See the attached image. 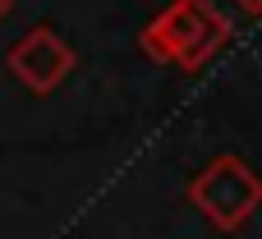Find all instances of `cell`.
Listing matches in <instances>:
<instances>
[{"instance_id": "obj_4", "label": "cell", "mask_w": 262, "mask_h": 239, "mask_svg": "<svg viewBox=\"0 0 262 239\" xmlns=\"http://www.w3.org/2000/svg\"><path fill=\"white\" fill-rule=\"evenodd\" d=\"M235 5H239L249 18H262V0H235Z\"/></svg>"}, {"instance_id": "obj_3", "label": "cell", "mask_w": 262, "mask_h": 239, "mask_svg": "<svg viewBox=\"0 0 262 239\" xmlns=\"http://www.w3.org/2000/svg\"><path fill=\"white\" fill-rule=\"evenodd\" d=\"M5 64H9V74H14L28 92L46 97V92H55V88L74 74L78 55H74V46H69L55 28H28V32L9 46Z\"/></svg>"}, {"instance_id": "obj_1", "label": "cell", "mask_w": 262, "mask_h": 239, "mask_svg": "<svg viewBox=\"0 0 262 239\" xmlns=\"http://www.w3.org/2000/svg\"><path fill=\"white\" fill-rule=\"evenodd\" d=\"M230 37V18L212 0H175L143 28V51L157 64H180L184 74L203 69Z\"/></svg>"}, {"instance_id": "obj_5", "label": "cell", "mask_w": 262, "mask_h": 239, "mask_svg": "<svg viewBox=\"0 0 262 239\" xmlns=\"http://www.w3.org/2000/svg\"><path fill=\"white\" fill-rule=\"evenodd\" d=\"M9 9H14V0H0V18H5V14H9Z\"/></svg>"}, {"instance_id": "obj_2", "label": "cell", "mask_w": 262, "mask_h": 239, "mask_svg": "<svg viewBox=\"0 0 262 239\" xmlns=\"http://www.w3.org/2000/svg\"><path fill=\"white\" fill-rule=\"evenodd\" d=\"M189 203L221 230V235H235L249 226V216L262 207V175L235 152H221L212 157L193 180H189Z\"/></svg>"}]
</instances>
